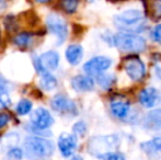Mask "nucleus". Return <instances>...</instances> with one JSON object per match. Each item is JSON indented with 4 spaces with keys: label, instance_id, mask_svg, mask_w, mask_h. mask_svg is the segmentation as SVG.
<instances>
[{
    "label": "nucleus",
    "instance_id": "obj_1",
    "mask_svg": "<svg viewBox=\"0 0 161 160\" xmlns=\"http://www.w3.org/2000/svg\"><path fill=\"white\" fill-rule=\"evenodd\" d=\"M114 24L119 30L127 33H139L146 25L142 11L130 9L114 17Z\"/></svg>",
    "mask_w": 161,
    "mask_h": 160
},
{
    "label": "nucleus",
    "instance_id": "obj_2",
    "mask_svg": "<svg viewBox=\"0 0 161 160\" xmlns=\"http://www.w3.org/2000/svg\"><path fill=\"white\" fill-rule=\"evenodd\" d=\"M24 155L33 160L47 159L53 155L54 145L52 141L41 137H28L23 145Z\"/></svg>",
    "mask_w": 161,
    "mask_h": 160
},
{
    "label": "nucleus",
    "instance_id": "obj_3",
    "mask_svg": "<svg viewBox=\"0 0 161 160\" xmlns=\"http://www.w3.org/2000/svg\"><path fill=\"white\" fill-rule=\"evenodd\" d=\"M119 146V137L117 135L97 136L89 141L88 149L90 154L97 158H105L114 152Z\"/></svg>",
    "mask_w": 161,
    "mask_h": 160
},
{
    "label": "nucleus",
    "instance_id": "obj_4",
    "mask_svg": "<svg viewBox=\"0 0 161 160\" xmlns=\"http://www.w3.org/2000/svg\"><path fill=\"white\" fill-rule=\"evenodd\" d=\"M114 45L125 53H139L146 48V41L135 33H119L114 35Z\"/></svg>",
    "mask_w": 161,
    "mask_h": 160
},
{
    "label": "nucleus",
    "instance_id": "obj_5",
    "mask_svg": "<svg viewBox=\"0 0 161 160\" xmlns=\"http://www.w3.org/2000/svg\"><path fill=\"white\" fill-rule=\"evenodd\" d=\"M124 69L133 81H140L146 76V66L137 56H128L124 60Z\"/></svg>",
    "mask_w": 161,
    "mask_h": 160
},
{
    "label": "nucleus",
    "instance_id": "obj_6",
    "mask_svg": "<svg viewBox=\"0 0 161 160\" xmlns=\"http://www.w3.org/2000/svg\"><path fill=\"white\" fill-rule=\"evenodd\" d=\"M48 30L57 37V44H63L67 39L68 28L65 20L58 14H49L46 19Z\"/></svg>",
    "mask_w": 161,
    "mask_h": 160
},
{
    "label": "nucleus",
    "instance_id": "obj_7",
    "mask_svg": "<svg viewBox=\"0 0 161 160\" xmlns=\"http://www.w3.org/2000/svg\"><path fill=\"white\" fill-rule=\"evenodd\" d=\"M112 65V60L105 56H97L87 62L83 66V70L89 76H97L108 69Z\"/></svg>",
    "mask_w": 161,
    "mask_h": 160
},
{
    "label": "nucleus",
    "instance_id": "obj_8",
    "mask_svg": "<svg viewBox=\"0 0 161 160\" xmlns=\"http://www.w3.org/2000/svg\"><path fill=\"white\" fill-rule=\"evenodd\" d=\"M31 122L34 125V127L38 130H46L52 124L54 123V120L52 118L51 113L44 108H38L31 115Z\"/></svg>",
    "mask_w": 161,
    "mask_h": 160
},
{
    "label": "nucleus",
    "instance_id": "obj_9",
    "mask_svg": "<svg viewBox=\"0 0 161 160\" xmlns=\"http://www.w3.org/2000/svg\"><path fill=\"white\" fill-rule=\"evenodd\" d=\"M130 103L126 99L116 98L113 99L111 102V112L115 118L119 120H127L129 114H130Z\"/></svg>",
    "mask_w": 161,
    "mask_h": 160
},
{
    "label": "nucleus",
    "instance_id": "obj_10",
    "mask_svg": "<svg viewBox=\"0 0 161 160\" xmlns=\"http://www.w3.org/2000/svg\"><path fill=\"white\" fill-rule=\"evenodd\" d=\"M52 108L55 111L60 112V113H77L76 104L64 94H57V96L54 97L53 100H52Z\"/></svg>",
    "mask_w": 161,
    "mask_h": 160
},
{
    "label": "nucleus",
    "instance_id": "obj_11",
    "mask_svg": "<svg viewBox=\"0 0 161 160\" xmlns=\"http://www.w3.org/2000/svg\"><path fill=\"white\" fill-rule=\"evenodd\" d=\"M58 147L64 157H69L77 148V137L71 134H62L58 138Z\"/></svg>",
    "mask_w": 161,
    "mask_h": 160
},
{
    "label": "nucleus",
    "instance_id": "obj_12",
    "mask_svg": "<svg viewBox=\"0 0 161 160\" xmlns=\"http://www.w3.org/2000/svg\"><path fill=\"white\" fill-rule=\"evenodd\" d=\"M58 64H59V56L56 52H46V53L42 54L41 57L38 58L37 67L45 73L47 70H54L57 68Z\"/></svg>",
    "mask_w": 161,
    "mask_h": 160
},
{
    "label": "nucleus",
    "instance_id": "obj_13",
    "mask_svg": "<svg viewBox=\"0 0 161 160\" xmlns=\"http://www.w3.org/2000/svg\"><path fill=\"white\" fill-rule=\"evenodd\" d=\"M138 100L145 108H153L160 102L161 97L156 88H146L139 92Z\"/></svg>",
    "mask_w": 161,
    "mask_h": 160
},
{
    "label": "nucleus",
    "instance_id": "obj_14",
    "mask_svg": "<svg viewBox=\"0 0 161 160\" xmlns=\"http://www.w3.org/2000/svg\"><path fill=\"white\" fill-rule=\"evenodd\" d=\"M71 86L76 91L86 92V91H90V90L93 89L94 81L90 76L78 75V76H76V77L72 78Z\"/></svg>",
    "mask_w": 161,
    "mask_h": 160
},
{
    "label": "nucleus",
    "instance_id": "obj_15",
    "mask_svg": "<svg viewBox=\"0 0 161 160\" xmlns=\"http://www.w3.org/2000/svg\"><path fill=\"white\" fill-rule=\"evenodd\" d=\"M144 126L150 130H161V109L151 110L144 120Z\"/></svg>",
    "mask_w": 161,
    "mask_h": 160
},
{
    "label": "nucleus",
    "instance_id": "obj_16",
    "mask_svg": "<svg viewBox=\"0 0 161 160\" xmlns=\"http://www.w3.org/2000/svg\"><path fill=\"white\" fill-rule=\"evenodd\" d=\"M83 49L80 45H70L66 49V58L71 65H78L82 59Z\"/></svg>",
    "mask_w": 161,
    "mask_h": 160
},
{
    "label": "nucleus",
    "instance_id": "obj_17",
    "mask_svg": "<svg viewBox=\"0 0 161 160\" xmlns=\"http://www.w3.org/2000/svg\"><path fill=\"white\" fill-rule=\"evenodd\" d=\"M40 86L43 90L49 91V90H53L57 86V80H56V78L53 75L45 71V73H43L42 78L40 80Z\"/></svg>",
    "mask_w": 161,
    "mask_h": 160
},
{
    "label": "nucleus",
    "instance_id": "obj_18",
    "mask_svg": "<svg viewBox=\"0 0 161 160\" xmlns=\"http://www.w3.org/2000/svg\"><path fill=\"white\" fill-rule=\"evenodd\" d=\"M97 80L102 88L108 89L111 86H113L116 82V77L112 74H100L97 76Z\"/></svg>",
    "mask_w": 161,
    "mask_h": 160
},
{
    "label": "nucleus",
    "instance_id": "obj_19",
    "mask_svg": "<svg viewBox=\"0 0 161 160\" xmlns=\"http://www.w3.org/2000/svg\"><path fill=\"white\" fill-rule=\"evenodd\" d=\"M146 10H149L153 19H161V0H150L149 7H146Z\"/></svg>",
    "mask_w": 161,
    "mask_h": 160
},
{
    "label": "nucleus",
    "instance_id": "obj_20",
    "mask_svg": "<svg viewBox=\"0 0 161 160\" xmlns=\"http://www.w3.org/2000/svg\"><path fill=\"white\" fill-rule=\"evenodd\" d=\"M32 34L31 33H28V32H22L20 34H18L17 36L13 39V42H14L15 45L20 47H26L31 44L32 42Z\"/></svg>",
    "mask_w": 161,
    "mask_h": 160
},
{
    "label": "nucleus",
    "instance_id": "obj_21",
    "mask_svg": "<svg viewBox=\"0 0 161 160\" xmlns=\"http://www.w3.org/2000/svg\"><path fill=\"white\" fill-rule=\"evenodd\" d=\"M80 0H60V7L66 13H75L78 9Z\"/></svg>",
    "mask_w": 161,
    "mask_h": 160
},
{
    "label": "nucleus",
    "instance_id": "obj_22",
    "mask_svg": "<svg viewBox=\"0 0 161 160\" xmlns=\"http://www.w3.org/2000/svg\"><path fill=\"white\" fill-rule=\"evenodd\" d=\"M31 110H32V102L26 99L21 100L17 105V112L20 115H26L28 113H30Z\"/></svg>",
    "mask_w": 161,
    "mask_h": 160
},
{
    "label": "nucleus",
    "instance_id": "obj_23",
    "mask_svg": "<svg viewBox=\"0 0 161 160\" xmlns=\"http://www.w3.org/2000/svg\"><path fill=\"white\" fill-rule=\"evenodd\" d=\"M87 132V126L83 122H78L74 125V133L75 135H78V136H83L85 133Z\"/></svg>",
    "mask_w": 161,
    "mask_h": 160
},
{
    "label": "nucleus",
    "instance_id": "obj_24",
    "mask_svg": "<svg viewBox=\"0 0 161 160\" xmlns=\"http://www.w3.org/2000/svg\"><path fill=\"white\" fill-rule=\"evenodd\" d=\"M8 158L10 160H20L22 158V152L18 148H13L8 152Z\"/></svg>",
    "mask_w": 161,
    "mask_h": 160
},
{
    "label": "nucleus",
    "instance_id": "obj_25",
    "mask_svg": "<svg viewBox=\"0 0 161 160\" xmlns=\"http://www.w3.org/2000/svg\"><path fill=\"white\" fill-rule=\"evenodd\" d=\"M10 104H11V100H10V97L8 96V92L0 94V109L9 107Z\"/></svg>",
    "mask_w": 161,
    "mask_h": 160
},
{
    "label": "nucleus",
    "instance_id": "obj_26",
    "mask_svg": "<svg viewBox=\"0 0 161 160\" xmlns=\"http://www.w3.org/2000/svg\"><path fill=\"white\" fill-rule=\"evenodd\" d=\"M153 39L157 43H161V24H158L153 30Z\"/></svg>",
    "mask_w": 161,
    "mask_h": 160
},
{
    "label": "nucleus",
    "instance_id": "obj_27",
    "mask_svg": "<svg viewBox=\"0 0 161 160\" xmlns=\"http://www.w3.org/2000/svg\"><path fill=\"white\" fill-rule=\"evenodd\" d=\"M104 160H125V156L122 152H112L111 155H108V157H105Z\"/></svg>",
    "mask_w": 161,
    "mask_h": 160
},
{
    "label": "nucleus",
    "instance_id": "obj_28",
    "mask_svg": "<svg viewBox=\"0 0 161 160\" xmlns=\"http://www.w3.org/2000/svg\"><path fill=\"white\" fill-rule=\"evenodd\" d=\"M10 121V116L7 113H1L0 114V128H2L3 126H6Z\"/></svg>",
    "mask_w": 161,
    "mask_h": 160
},
{
    "label": "nucleus",
    "instance_id": "obj_29",
    "mask_svg": "<svg viewBox=\"0 0 161 160\" xmlns=\"http://www.w3.org/2000/svg\"><path fill=\"white\" fill-rule=\"evenodd\" d=\"M7 92H8V83L0 76V94L7 93Z\"/></svg>",
    "mask_w": 161,
    "mask_h": 160
},
{
    "label": "nucleus",
    "instance_id": "obj_30",
    "mask_svg": "<svg viewBox=\"0 0 161 160\" xmlns=\"http://www.w3.org/2000/svg\"><path fill=\"white\" fill-rule=\"evenodd\" d=\"M156 74H157V77L161 79V66H158L156 68Z\"/></svg>",
    "mask_w": 161,
    "mask_h": 160
},
{
    "label": "nucleus",
    "instance_id": "obj_31",
    "mask_svg": "<svg viewBox=\"0 0 161 160\" xmlns=\"http://www.w3.org/2000/svg\"><path fill=\"white\" fill-rule=\"evenodd\" d=\"M36 2H38V3H47V2L52 1V0H35Z\"/></svg>",
    "mask_w": 161,
    "mask_h": 160
},
{
    "label": "nucleus",
    "instance_id": "obj_32",
    "mask_svg": "<svg viewBox=\"0 0 161 160\" xmlns=\"http://www.w3.org/2000/svg\"><path fill=\"white\" fill-rule=\"evenodd\" d=\"M71 160H83V159L81 158L80 156H75V157H72Z\"/></svg>",
    "mask_w": 161,
    "mask_h": 160
},
{
    "label": "nucleus",
    "instance_id": "obj_33",
    "mask_svg": "<svg viewBox=\"0 0 161 160\" xmlns=\"http://www.w3.org/2000/svg\"><path fill=\"white\" fill-rule=\"evenodd\" d=\"M114 1H123V0H114Z\"/></svg>",
    "mask_w": 161,
    "mask_h": 160
},
{
    "label": "nucleus",
    "instance_id": "obj_34",
    "mask_svg": "<svg viewBox=\"0 0 161 160\" xmlns=\"http://www.w3.org/2000/svg\"><path fill=\"white\" fill-rule=\"evenodd\" d=\"M88 1H91L92 2V1H96V0H88Z\"/></svg>",
    "mask_w": 161,
    "mask_h": 160
},
{
    "label": "nucleus",
    "instance_id": "obj_35",
    "mask_svg": "<svg viewBox=\"0 0 161 160\" xmlns=\"http://www.w3.org/2000/svg\"><path fill=\"white\" fill-rule=\"evenodd\" d=\"M160 150H161V145H160Z\"/></svg>",
    "mask_w": 161,
    "mask_h": 160
}]
</instances>
